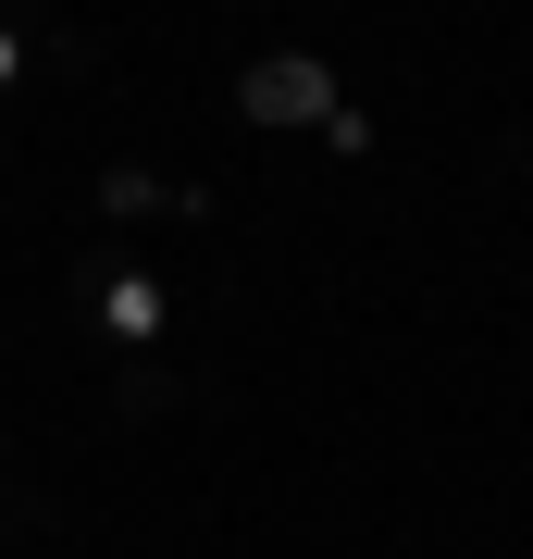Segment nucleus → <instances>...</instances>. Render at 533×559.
<instances>
[{"label": "nucleus", "mask_w": 533, "mask_h": 559, "mask_svg": "<svg viewBox=\"0 0 533 559\" xmlns=\"http://www.w3.org/2000/svg\"><path fill=\"white\" fill-rule=\"evenodd\" d=\"M237 100H249V124H323L336 112V75H323V62H261Z\"/></svg>", "instance_id": "nucleus-1"}]
</instances>
